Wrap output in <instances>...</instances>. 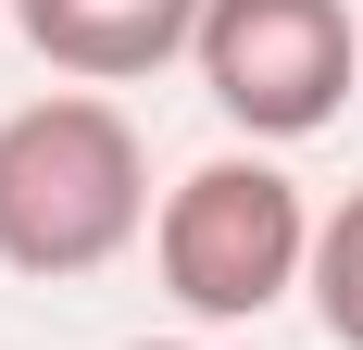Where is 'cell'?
I'll return each mask as SVG.
<instances>
[{
  "label": "cell",
  "mask_w": 363,
  "mask_h": 350,
  "mask_svg": "<svg viewBox=\"0 0 363 350\" xmlns=\"http://www.w3.org/2000/svg\"><path fill=\"white\" fill-rule=\"evenodd\" d=\"M138 225H150V150L101 88H50L0 113V263L13 276L38 288L101 276Z\"/></svg>",
  "instance_id": "6da1fadb"
},
{
  "label": "cell",
  "mask_w": 363,
  "mask_h": 350,
  "mask_svg": "<svg viewBox=\"0 0 363 350\" xmlns=\"http://www.w3.org/2000/svg\"><path fill=\"white\" fill-rule=\"evenodd\" d=\"M313 225L326 213H301V188L263 150H225V163H188L150 213V263L176 288L201 325H251L276 313L289 288H313Z\"/></svg>",
  "instance_id": "7a4b0ae2"
},
{
  "label": "cell",
  "mask_w": 363,
  "mask_h": 350,
  "mask_svg": "<svg viewBox=\"0 0 363 350\" xmlns=\"http://www.w3.org/2000/svg\"><path fill=\"white\" fill-rule=\"evenodd\" d=\"M188 63L238 138H313L351 101L363 38H351V0H213Z\"/></svg>",
  "instance_id": "3957f363"
},
{
  "label": "cell",
  "mask_w": 363,
  "mask_h": 350,
  "mask_svg": "<svg viewBox=\"0 0 363 350\" xmlns=\"http://www.w3.org/2000/svg\"><path fill=\"white\" fill-rule=\"evenodd\" d=\"M201 13L213 0H13L26 50L88 88H125V75H163L176 50H201Z\"/></svg>",
  "instance_id": "277c9868"
},
{
  "label": "cell",
  "mask_w": 363,
  "mask_h": 350,
  "mask_svg": "<svg viewBox=\"0 0 363 350\" xmlns=\"http://www.w3.org/2000/svg\"><path fill=\"white\" fill-rule=\"evenodd\" d=\"M313 313H326L338 350H363V188L313 225Z\"/></svg>",
  "instance_id": "5b68a950"
},
{
  "label": "cell",
  "mask_w": 363,
  "mask_h": 350,
  "mask_svg": "<svg viewBox=\"0 0 363 350\" xmlns=\"http://www.w3.org/2000/svg\"><path fill=\"white\" fill-rule=\"evenodd\" d=\"M138 350H188V338H138Z\"/></svg>",
  "instance_id": "8992f818"
}]
</instances>
